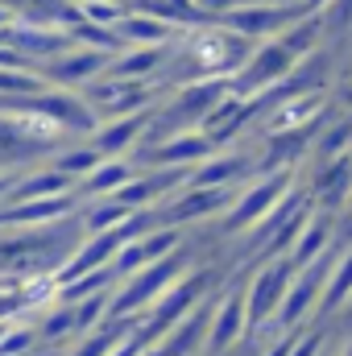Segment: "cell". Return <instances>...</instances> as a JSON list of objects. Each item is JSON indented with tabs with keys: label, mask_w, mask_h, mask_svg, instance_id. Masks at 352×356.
<instances>
[{
	"label": "cell",
	"mask_w": 352,
	"mask_h": 356,
	"mask_svg": "<svg viewBox=\"0 0 352 356\" xmlns=\"http://www.w3.org/2000/svg\"><path fill=\"white\" fill-rule=\"evenodd\" d=\"M116 25H120V33L129 42H141V46H154V42L166 38V25L154 21V17H129V21H116Z\"/></svg>",
	"instance_id": "6da1fadb"
},
{
	"label": "cell",
	"mask_w": 352,
	"mask_h": 356,
	"mask_svg": "<svg viewBox=\"0 0 352 356\" xmlns=\"http://www.w3.org/2000/svg\"><path fill=\"white\" fill-rule=\"evenodd\" d=\"M83 4H88V0H83Z\"/></svg>",
	"instance_id": "3957f363"
},
{
	"label": "cell",
	"mask_w": 352,
	"mask_h": 356,
	"mask_svg": "<svg viewBox=\"0 0 352 356\" xmlns=\"http://www.w3.org/2000/svg\"><path fill=\"white\" fill-rule=\"evenodd\" d=\"M307 4H311V8H319V4H328V0H307Z\"/></svg>",
	"instance_id": "7a4b0ae2"
}]
</instances>
